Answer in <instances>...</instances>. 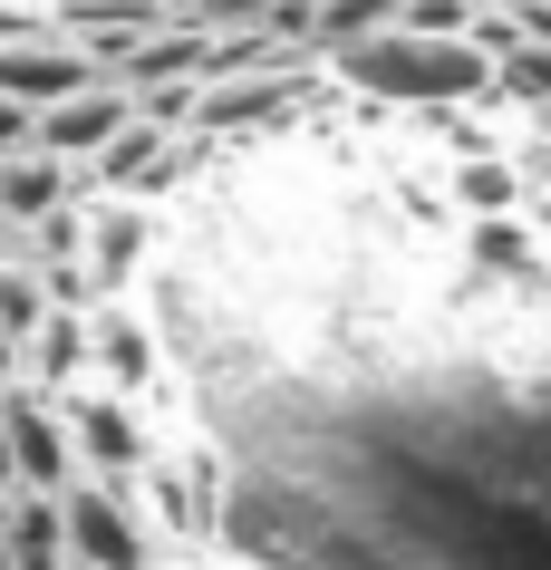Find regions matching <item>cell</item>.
<instances>
[{
  "mask_svg": "<svg viewBox=\"0 0 551 570\" xmlns=\"http://www.w3.org/2000/svg\"><path fill=\"white\" fill-rule=\"evenodd\" d=\"M223 541L262 570H551V387H272L223 416Z\"/></svg>",
  "mask_w": 551,
  "mask_h": 570,
  "instance_id": "obj_1",
  "label": "cell"
},
{
  "mask_svg": "<svg viewBox=\"0 0 551 570\" xmlns=\"http://www.w3.org/2000/svg\"><path fill=\"white\" fill-rule=\"evenodd\" d=\"M464 10H474V20H484V10H513V0H464Z\"/></svg>",
  "mask_w": 551,
  "mask_h": 570,
  "instance_id": "obj_17",
  "label": "cell"
},
{
  "mask_svg": "<svg viewBox=\"0 0 551 570\" xmlns=\"http://www.w3.org/2000/svg\"><path fill=\"white\" fill-rule=\"evenodd\" d=\"M0 435H10V474H20V493H59V483L78 474L68 416L39 387H10V377H0Z\"/></svg>",
  "mask_w": 551,
  "mask_h": 570,
  "instance_id": "obj_3",
  "label": "cell"
},
{
  "mask_svg": "<svg viewBox=\"0 0 551 570\" xmlns=\"http://www.w3.org/2000/svg\"><path fill=\"white\" fill-rule=\"evenodd\" d=\"M59 522H68V561L88 570H146V532H136V512L107 474L97 483H59Z\"/></svg>",
  "mask_w": 551,
  "mask_h": 570,
  "instance_id": "obj_4",
  "label": "cell"
},
{
  "mask_svg": "<svg viewBox=\"0 0 551 570\" xmlns=\"http://www.w3.org/2000/svg\"><path fill=\"white\" fill-rule=\"evenodd\" d=\"M88 175L107 184V194H155V184L175 175V126H155V117H126V126H117V146L97 155Z\"/></svg>",
  "mask_w": 551,
  "mask_h": 570,
  "instance_id": "obj_8",
  "label": "cell"
},
{
  "mask_svg": "<svg viewBox=\"0 0 551 570\" xmlns=\"http://www.w3.org/2000/svg\"><path fill=\"white\" fill-rule=\"evenodd\" d=\"M88 358H97V338H88V320H78L68 301H49V320L20 338V367H30L39 387H68V377H78Z\"/></svg>",
  "mask_w": 551,
  "mask_h": 570,
  "instance_id": "obj_11",
  "label": "cell"
},
{
  "mask_svg": "<svg viewBox=\"0 0 551 570\" xmlns=\"http://www.w3.org/2000/svg\"><path fill=\"white\" fill-rule=\"evenodd\" d=\"M88 338H97V367H107V377H126V387L155 367V348H146V330H136V320H88Z\"/></svg>",
  "mask_w": 551,
  "mask_h": 570,
  "instance_id": "obj_13",
  "label": "cell"
},
{
  "mask_svg": "<svg viewBox=\"0 0 551 570\" xmlns=\"http://www.w3.org/2000/svg\"><path fill=\"white\" fill-rule=\"evenodd\" d=\"M338 88L358 97H387V107H464V97H493V59L474 39H445V30H416V20H387L367 39H338L319 49Z\"/></svg>",
  "mask_w": 551,
  "mask_h": 570,
  "instance_id": "obj_2",
  "label": "cell"
},
{
  "mask_svg": "<svg viewBox=\"0 0 551 570\" xmlns=\"http://www.w3.org/2000/svg\"><path fill=\"white\" fill-rule=\"evenodd\" d=\"M0 570H68V522H59V493H20V512L0 522Z\"/></svg>",
  "mask_w": 551,
  "mask_h": 570,
  "instance_id": "obj_10",
  "label": "cell"
},
{
  "mask_svg": "<svg viewBox=\"0 0 551 570\" xmlns=\"http://www.w3.org/2000/svg\"><path fill=\"white\" fill-rule=\"evenodd\" d=\"M464 204H474V213H503V204H513V175H503V165H474V175H464Z\"/></svg>",
  "mask_w": 551,
  "mask_h": 570,
  "instance_id": "obj_14",
  "label": "cell"
},
{
  "mask_svg": "<svg viewBox=\"0 0 551 570\" xmlns=\"http://www.w3.org/2000/svg\"><path fill=\"white\" fill-rule=\"evenodd\" d=\"M136 117V88L126 78H88L78 97H59V107H39V146L59 155V165H97V155L117 146V126Z\"/></svg>",
  "mask_w": 551,
  "mask_h": 570,
  "instance_id": "obj_5",
  "label": "cell"
},
{
  "mask_svg": "<svg viewBox=\"0 0 551 570\" xmlns=\"http://www.w3.org/2000/svg\"><path fill=\"white\" fill-rule=\"evenodd\" d=\"M39 146V107H20V97H0V155Z\"/></svg>",
  "mask_w": 551,
  "mask_h": 570,
  "instance_id": "obj_15",
  "label": "cell"
},
{
  "mask_svg": "<svg viewBox=\"0 0 551 570\" xmlns=\"http://www.w3.org/2000/svg\"><path fill=\"white\" fill-rule=\"evenodd\" d=\"M406 20V0H309V49H338V39H367Z\"/></svg>",
  "mask_w": 551,
  "mask_h": 570,
  "instance_id": "obj_12",
  "label": "cell"
},
{
  "mask_svg": "<svg viewBox=\"0 0 551 570\" xmlns=\"http://www.w3.org/2000/svg\"><path fill=\"white\" fill-rule=\"evenodd\" d=\"M68 445L88 454L97 474H136L146 464V435H136V416H126L117 396H78L68 406Z\"/></svg>",
  "mask_w": 551,
  "mask_h": 570,
  "instance_id": "obj_9",
  "label": "cell"
},
{
  "mask_svg": "<svg viewBox=\"0 0 551 570\" xmlns=\"http://www.w3.org/2000/svg\"><path fill=\"white\" fill-rule=\"evenodd\" d=\"M0 377H20V338L0 330Z\"/></svg>",
  "mask_w": 551,
  "mask_h": 570,
  "instance_id": "obj_16",
  "label": "cell"
},
{
  "mask_svg": "<svg viewBox=\"0 0 551 570\" xmlns=\"http://www.w3.org/2000/svg\"><path fill=\"white\" fill-rule=\"evenodd\" d=\"M88 78H107V68H97L78 39H49V30L0 39V97H20V107H59V97H78Z\"/></svg>",
  "mask_w": 551,
  "mask_h": 570,
  "instance_id": "obj_6",
  "label": "cell"
},
{
  "mask_svg": "<svg viewBox=\"0 0 551 570\" xmlns=\"http://www.w3.org/2000/svg\"><path fill=\"white\" fill-rule=\"evenodd\" d=\"M59 204H78V165H59L49 146H20V155H0V223H49Z\"/></svg>",
  "mask_w": 551,
  "mask_h": 570,
  "instance_id": "obj_7",
  "label": "cell"
}]
</instances>
